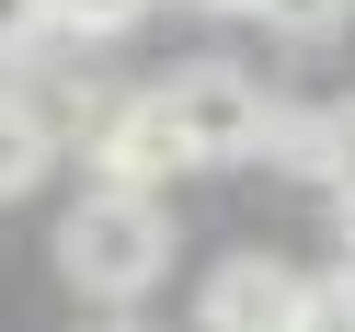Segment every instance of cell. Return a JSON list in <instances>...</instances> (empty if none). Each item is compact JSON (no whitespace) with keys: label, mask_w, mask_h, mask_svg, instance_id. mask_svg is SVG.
<instances>
[{"label":"cell","mask_w":355,"mask_h":332,"mask_svg":"<svg viewBox=\"0 0 355 332\" xmlns=\"http://www.w3.org/2000/svg\"><path fill=\"white\" fill-rule=\"evenodd\" d=\"M58 263H69V286L80 298H149L161 286V263H172V229H161V195H138V184H92L69 218H58Z\"/></svg>","instance_id":"cell-1"},{"label":"cell","mask_w":355,"mask_h":332,"mask_svg":"<svg viewBox=\"0 0 355 332\" xmlns=\"http://www.w3.org/2000/svg\"><path fill=\"white\" fill-rule=\"evenodd\" d=\"M80 149H92V184H138V195H161L172 172H195V161H184V126H172V103H161V92L103 103Z\"/></svg>","instance_id":"cell-2"},{"label":"cell","mask_w":355,"mask_h":332,"mask_svg":"<svg viewBox=\"0 0 355 332\" xmlns=\"http://www.w3.org/2000/svg\"><path fill=\"white\" fill-rule=\"evenodd\" d=\"M161 103H172V126H184L195 172L207 161H252V138H263V92L241 69H184V80H161Z\"/></svg>","instance_id":"cell-3"},{"label":"cell","mask_w":355,"mask_h":332,"mask_svg":"<svg viewBox=\"0 0 355 332\" xmlns=\"http://www.w3.org/2000/svg\"><path fill=\"white\" fill-rule=\"evenodd\" d=\"M195 332H309L298 321V275H286V263H218Z\"/></svg>","instance_id":"cell-4"},{"label":"cell","mask_w":355,"mask_h":332,"mask_svg":"<svg viewBox=\"0 0 355 332\" xmlns=\"http://www.w3.org/2000/svg\"><path fill=\"white\" fill-rule=\"evenodd\" d=\"M58 149H69V138H58V103H46V92H0V207L46 184Z\"/></svg>","instance_id":"cell-5"},{"label":"cell","mask_w":355,"mask_h":332,"mask_svg":"<svg viewBox=\"0 0 355 332\" xmlns=\"http://www.w3.org/2000/svg\"><path fill=\"white\" fill-rule=\"evenodd\" d=\"M321 138H332V103H263V138H252V161L321 172Z\"/></svg>","instance_id":"cell-6"},{"label":"cell","mask_w":355,"mask_h":332,"mask_svg":"<svg viewBox=\"0 0 355 332\" xmlns=\"http://www.w3.org/2000/svg\"><path fill=\"white\" fill-rule=\"evenodd\" d=\"M252 12L286 35V46H321V35H344V24H355V0H252Z\"/></svg>","instance_id":"cell-7"},{"label":"cell","mask_w":355,"mask_h":332,"mask_svg":"<svg viewBox=\"0 0 355 332\" xmlns=\"http://www.w3.org/2000/svg\"><path fill=\"white\" fill-rule=\"evenodd\" d=\"M149 0H46V35H126Z\"/></svg>","instance_id":"cell-8"},{"label":"cell","mask_w":355,"mask_h":332,"mask_svg":"<svg viewBox=\"0 0 355 332\" xmlns=\"http://www.w3.org/2000/svg\"><path fill=\"white\" fill-rule=\"evenodd\" d=\"M46 46V0H0V69Z\"/></svg>","instance_id":"cell-9"},{"label":"cell","mask_w":355,"mask_h":332,"mask_svg":"<svg viewBox=\"0 0 355 332\" xmlns=\"http://www.w3.org/2000/svg\"><path fill=\"white\" fill-rule=\"evenodd\" d=\"M321 184L355 195V103H332V138H321Z\"/></svg>","instance_id":"cell-10"},{"label":"cell","mask_w":355,"mask_h":332,"mask_svg":"<svg viewBox=\"0 0 355 332\" xmlns=\"http://www.w3.org/2000/svg\"><path fill=\"white\" fill-rule=\"evenodd\" d=\"M344 275H355V195H344Z\"/></svg>","instance_id":"cell-11"},{"label":"cell","mask_w":355,"mask_h":332,"mask_svg":"<svg viewBox=\"0 0 355 332\" xmlns=\"http://www.w3.org/2000/svg\"><path fill=\"white\" fill-rule=\"evenodd\" d=\"M207 12H252V0H207Z\"/></svg>","instance_id":"cell-12"}]
</instances>
